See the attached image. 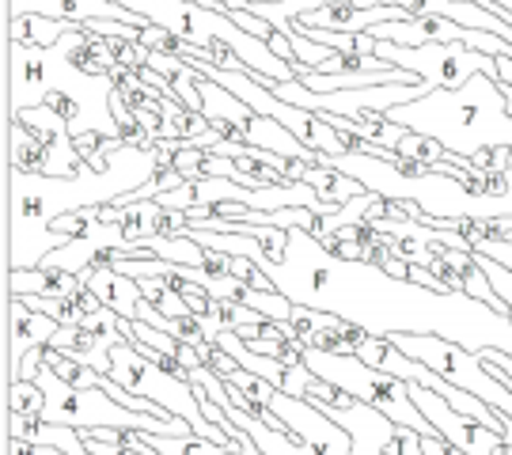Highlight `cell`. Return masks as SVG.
Masks as SVG:
<instances>
[{
	"instance_id": "cell-30",
	"label": "cell",
	"mask_w": 512,
	"mask_h": 455,
	"mask_svg": "<svg viewBox=\"0 0 512 455\" xmlns=\"http://www.w3.org/2000/svg\"><path fill=\"white\" fill-rule=\"evenodd\" d=\"M494 455H509V452H505V448H501V452H494Z\"/></svg>"
},
{
	"instance_id": "cell-23",
	"label": "cell",
	"mask_w": 512,
	"mask_h": 455,
	"mask_svg": "<svg viewBox=\"0 0 512 455\" xmlns=\"http://www.w3.org/2000/svg\"><path fill=\"white\" fill-rule=\"evenodd\" d=\"M395 152H399L403 160H414V164H421V167H437L440 160L448 156V148L440 145V141H433V137H421V133H406Z\"/></svg>"
},
{
	"instance_id": "cell-24",
	"label": "cell",
	"mask_w": 512,
	"mask_h": 455,
	"mask_svg": "<svg viewBox=\"0 0 512 455\" xmlns=\"http://www.w3.org/2000/svg\"><path fill=\"white\" fill-rule=\"evenodd\" d=\"M391 455H429L421 448V433L410 429V425H399L395 429V440H391Z\"/></svg>"
},
{
	"instance_id": "cell-17",
	"label": "cell",
	"mask_w": 512,
	"mask_h": 455,
	"mask_svg": "<svg viewBox=\"0 0 512 455\" xmlns=\"http://www.w3.org/2000/svg\"><path fill=\"white\" fill-rule=\"evenodd\" d=\"M80 289H88V285L76 273L54 270V266L8 273V296H76Z\"/></svg>"
},
{
	"instance_id": "cell-12",
	"label": "cell",
	"mask_w": 512,
	"mask_h": 455,
	"mask_svg": "<svg viewBox=\"0 0 512 455\" xmlns=\"http://www.w3.org/2000/svg\"><path fill=\"white\" fill-rule=\"evenodd\" d=\"M16 16H46L61 23H92V19H118L129 27H152L145 16H137L122 0H8V19Z\"/></svg>"
},
{
	"instance_id": "cell-15",
	"label": "cell",
	"mask_w": 512,
	"mask_h": 455,
	"mask_svg": "<svg viewBox=\"0 0 512 455\" xmlns=\"http://www.w3.org/2000/svg\"><path fill=\"white\" fill-rule=\"evenodd\" d=\"M84 285L103 300V308H110L114 315L129 319V323L137 319V308H141V300H145V292H141V281H137V277L118 273L114 266H103V270L88 273Z\"/></svg>"
},
{
	"instance_id": "cell-11",
	"label": "cell",
	"mask_w": 512,
	"mask_h": 455,
	"mask_svg": "<svg viewBox=\"0 0 512 455\" xmlns=\"http://www.w3.org/2000/svg\"><path fill=\"white\" fill-rule=\"evenodd\" d=\"M410 395L418 402V410L429 418V425L437 429L440 437L448 440L452 448L467 455H494L505 448V437L494 433V429H486V425H478L475 418H467V414H459L448 406V399H440L437 391H429V387H421V383H410Z\"/></svg>"
},
{
	"instance_id": "cell-27",
	"label": "cell",
	"mask_w": 512,
	"mask_h": 455,
	"mask_svg": "<svg viewBox=\"0 0 512 455\" xmlns=\"http://www.w3.org/2000/svg\"><path fill=\"white\" fill-rule=\"evenodd\" d=\"M387 346H391L387 338H372V334H365V342L357 346V353H353V357H361L365 364H376V368H380V364H384Z\"/></svg>"
},
{
	"instance_id": "cell-6",
	"label": "cell",
	"mask_w": 512,
	"mask_h": 455,
	"mask_svg": "<svg viewBox=\"0 0 512 455\" xmlns=\"http://www.w3.org/2000/svg\"><path fill=\"white\" fill-rule=\"evenodd\" d=\"M300 357H304V364H308L319 380L342 387L349 399L380 410V414H387L395 425L418 429L421 437H440L437 429L429 425V418L418 410V402L410 395V383L399 380V376H391L387 368L365 364L361 357H353V353H327V349H315V346H304Z\"/></svg>"
},
{
	"instance_id": "cell-26",
	"label": "cell",
	"mask_w": 512,
	"mask_h": 455,
	"mask_svg": "<svg viewBox=\"0 0 512 455\" xmlns=\"http://www.w3.org/2000/svg\"><path fill=\"white\" fill-rule=\"evenodd\" d=\"M478 357H482V364L494 372L497 380L512 383V357L509 353H501V349H486V353H478Z\"/></svg>"
},
{
	"instance_id": "cell-8",
	"label": "cell",
	"mask_w": 512,
	"mask_h": 455,
	"mask_svg": "<svg viewBox=\"0 0 512 455\" xmlns=\"http://www.w3.org/2000/svg\"><path fill=\"white\" fill-rule=\"evenodd\" d=\"M376 57L387 65H399L406 73L425 80L429 88H463L471 76L490 73L497 76V57L471 50L463 42H425V46H395V42H376ZM501 80V76H497Z\"/></svg>"
},
{
	"instance_id": "cell-14",
	"label": "cell",
	"mask_w": 512,
	"mask_h": 455,
	"mask_svg": "<svg viewBox=\"0 0 512 455\" xmlns=\"http://www.w3.org/2000/svg\"><path fill=\"white\" fill-rule=\"evenodd\" d=\"M293 327L304 346L327 349V353H357V346L365 342L361 327H353L338 315H327V311L304 308V304L293 308Z\"/></svg>"
},
{
	"instance_id": "cell-20",
	"label": "cell",
	"mask_w": 512,
	"mask_h": 455,
	"mask_svg": "<svg viewBox=\"0 0 512 455\" xmlns=\"http://www.w3.org/2000/svg\"><path fill=\"white\" fill-rule=\"evenodd\" d=\"M69 31V23L46 16H16L8 19V42H31V46H57V38Z\"/></svg>"
},
{
	"instance_id": "cell-3",
	"label": "cell",
	"mask_w": 512,
	"mask_h": 455,
	"mask_svg": "<svg viewBox=\"0 0 512 455\" xmlns=\"http://www.w3.org/2000/svg\"><path fill=\"white\" fill-rule=\"evenodd\" d=\"M88 31L69 23V31L57 38V46H31V42H8V118L27 107H54L65 114L73 137H103L122 145V122L114 114L118 80L110 73H92L76 61Z\"/></svg>"
},
{
	"instance_id": "cell-5",
	"label": "cell",
	"mask_w": 512,
	"mask_h": 455,
	"mask_svg": "<svg viewBox=\"0 0 512 455\" xmlns=\"http://www.w3.org/2000/svg\"><path fill=\"white\" fill-rule=\"evenodd\" d=\"M126 8H133L137 16H145L152 27H164L171 35L186 42V46H205L213 38H224L228 46H236V54L247 61V69L262 80V84H285L296 80V69L289 61L270 50L266 38L243 31L236 19L220 8H205L194 0H122Z\"/></svg>"
},
{
	"instance_id": "cell-21",
	"label": "cell",
	"mask_w": 512,
	"mask_h": 455,
	"mask_svg": "<svg viewBox=\"0 0 512 455\" xmlns=\"http://www.w3.org/2000/svg\"><path fill=\"white\" fill-rule=\"evenodd\" d=\"M145 444L164 455H228L224 444H217V440H209V437H198V433H190V437H160V433H145Z\"/></svg>"
},
{
	"instance_id": "cell-29",
	"label": "cell",
	"mask_w": 512,
	"mask_h": 455,
	"mask_svg": "<svg viewBox=\"0 0 512 455\" xmlns=\"http://www.w3.org/2000/svg\"><path fill=\"white\" fill-rule=\"evenodd\" d=\"M448 455H467V452H459V448H448Z\"/></svg>"
},
{
	"instance_id": "cell-18",
	"label": "cell",
	"mask_w": 512,
	"mask_h": 455,
	"mask_svg": "<svg viewBox=\"0 0 512 455\" xmlns=\"http://www.w3.org/2000/svg\"><path fill=\"white\" fill-rule=\"evenodd\" d=\"M236 4L239 8H247V12H255V16H262L266 23H274V31L289 35L293 19L308 16V12H315V8L338 4V0H236Z\"/></svg>"
},
{
	"instance_id": "cell-16",
	"label": "cell",
	"mask_w": 512,
	"mask_h": 455,
	"mask_svg": "<svg viewBox=\"0 0 512 455\" xmlns=\"http://www.w3.org/2000/svg\"><path fill=\"white\" fill-rule=\"evenodd\" d=\"M8 308H12V353H8V361L19 364L31 349L50 346V338L57 334V319H50V315H42V311H35V308H27L23 296H12Z\"/></svg>"
},
{
	"instance_id": "cell-28",
	"label": "cell",
	"mask_w": 512,
	"mask_h": 455,
	"mask_svg": "<svg viewBox=\"0 0 512 455\" xmlns=\"http://www.w3.org/2000/svg\"><path fill=\"white\" fill-rule=\"evenodd\" d=\"M497 76H501V84H509L512 88V54L497 57Z\"/></svg>"
},
{
	"instance_id": "cell-13",
	"label": "cell",
	"mask_w": 512,
	"mask_h": 455,
	"mask_svg": "<svg viewBox=\"0 0 512 455\" xmlns=\"http://www.w3.org/2000/svg\"><path fill=\"white\" fill-rule=\"evenodd\" d=\"M323 414L334 418L338 425H346L353 433V455H391V440H395V421L372 410L357 399H342L338 406H323Z\"/></svg>"
},
{
	"instance_id": "cell-9",
	"label": "cell",
	"mask_w": 512,
	"mask_h": 455,
	"mask_svg": "<svg viewBox=\"0 0 512 455\" xmlns=\"http://www.w3.org/2000/svg\"><path fill=\"white\" fill-rule=\"evenodd\" d=\"M270 410L304 444V455H353V433H349L346 425H338L334 418H327L315 402L274 391Z\"/></svg>"
},
{
	"instance_id": "cell-25",
	"label": "cell",
	"mask_w": 512,
	"mask_h": 455,
	"mask_svg": "<svg viewBox=\"0 0 512 455\" xmlns=\"http://www.w3.org/2000/svg\"><path fill=\"white\" fill-rule=\"evenodd\" d=\"M160 205L164 209H175V213H186L190 205H194V182H183V186H175V190H167V194H160Z\"/></svg>"
},
{
	"instance_id": "cell-22",
	"label": "cell",
	"mask_w": 512,
	"mask_h": 455,
	"mask_svg": "<svg viewBox=\"0 0 512 455\" xmlns=\"http://www.w3.org/2000/svg\"><path fill=\"white\" fill-rule=\"evenodd\" d=\"M46 410V391L35 380H16L8 383V414H19L27 421H38Z\"/></svg>"
},
{
	"instance_id": "cell-2",
	"label": "cell",
	"mask_w": 512,
	"mask_h": 455,
	"mask_svg": "<svg viewBox=\"0 0 512 455\" xmlns=\"http://www.w3.org/2000/svg\"><path fill=\"white\" fill-rule=\"evenodd\" d=\"M107 167L95 171L84 164L76 175H42V171H12V247H8V270H35L50 251L73 243V236L54 232L57 217H69L80 209H99L110 201L137 194L141 186L156 179L164 167H175L179 141H156V145H118L103 141Z\"/></svg>"
},
{
	"instance_id": "cell-19",
	"label": "cell",
	"mask_w": 512,
	"mask_h": 455,
	"mask_svg": "<svg viewBox=\"0 0 512 455\" xmlns=\"http://www.w3.org/2000/svg\"><path fill=\"white\" fill-rule=\"evenodd\" d=\"M8 164L12 171H46V141H42V133H35L31 126H23L12 118V126H8Z\"/></svg>"
},
{
	"instance_id": "cell-7",
	"label": "cell",
	"mask_w": 512,
	"mask_h": 455,
	"mask_svg": "<svg viewBox=\"0 0 512 455\" xmlns=\"http://www.w3.org/2000/svg\"><path fill=\"white\" fill-rule=\"evenodd\" d=\"M152 353L156 349H137L133 342H118V346L110 349V380L122 383L129 395L160 402L171 418L190 421L198 437H209L217 440V444H224V448H232L236 444L232 433L213 425L202 414V399H198L194 383L186 380V376H179V372H167Z\"/></svg>"
},
{
	"instance_id": "cell-1",
	"label": "cell",
	"mask_w": 512,
	"mask_h": 455,
	"mask_svg": "<svg viewBox=\"0 0 512 455\" xmlns=\"http://www.w3.org/2000/svg\"><path fill=\"white\" fill-rule=\"evenodd\" d=\"M183 236L198 239L209 251L255 262L277 292L293 304L338 315L372 338L395 334H437L471 353L501 349L512 357V319L475 300L471 292H437L410 277L387 273L372 258H346L330 251L308 228H289L285 255L270 258L262 239L239 232H209L186 224Z\"/></svg>"
},
{
	"instance_id": "cell-10",
	"label": "cell",
	"mask_w": 512,
	"mask_h": 455,
	"mask_svg": "<svg viewBox=\"0 0 512 455\" xmlns=\"http://www.w3.org/2000/svg\"><path fill=\"white\" fill-rule=\"evenodd\" d=\"M126 342L122 334V315H114L110 308L88 311L80 323L73 327H57V334L50 338V349L73 357L76 364H88L95 372L110 376V349Z\"/></svg>"
},
{
	"instance_id": "cell-4",
	"label": "cell",
	"mask_w": 512,
	"mask_h": 455,
	"mask_svg": "<svg viewBox=\"0 0 512 455\" xmlns=\"http://www.w3.org/2000/svg\"><path fill=\"white\" fill-rule=\"evenodd\" d=\"M387 118L410 133L433 137L452 156H478L482 148H512V110L505 84L490 73L471 76L463 88H437L414 103L391 107Z\"/></svg>"
}]
</instances>
